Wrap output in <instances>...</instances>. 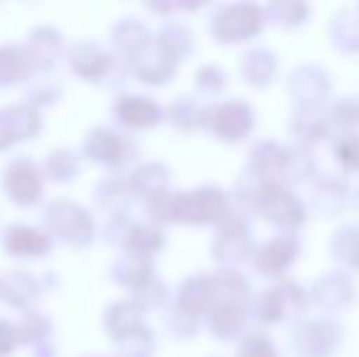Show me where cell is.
<instances>
[{
    "label": "cell",
    "mask_w": 359,
    "mask_h": 357,
    "mask_svg": "<svg viewBox=\"0 0 359 357\" xmlns=\"http://www.w3.org/2000/svg\"><path fill=\"white\" fill-rule=\"evenodd\" d=\"M291 255H293V243H291V240H276V243H271L269 248H264L262 260H259V267L269 269V271H276V269L284 267L288 260H291Z\"/></svg>",
    "instance_id": "6da1fadb"
},
{
    "label": "cell",
    "mask_w": 359,
    "mask_h": 357,
    "mask_svg": "<svg viewBox=\"0 0 359 357\" xmlns=\"http://www.w3.org/2000/svg\"><path fill=\"white\" fill-rule=\"evenodd\" d=\"M337 154H340L342 164L347 167H359V135H350L340 142L337 147Z\"/></svg>",
    "instance_id": "7a4b0ae2"
},
{
    "label": "cell",
    "mask_w": 359,
    "mask_h": 357,
    "mask_svg": "<svg viewBox=\"0 0 359 357\" xmlns=\"http://www.w3.org/2000/svg\"><path fill=\"white\" fill-rule=\"evenodd\" d=\"M355 255H357V257H355V262L359 264V248H357V252H355Z\"/></svg>",
    "instance_id": "3957f363"
}]
</instances>
